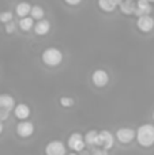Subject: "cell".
<instances>
[{"mask_svg": "<svg viewBox=\"0 0 154 155\" xmlns=\"http://www.w3.org/2000/svg\"><path fill=\"white\" fill-rule=\"evenodd\" d=\"M14 107H15V99L8 94H2L0 95V109L11 112Z\"/></svg>", "mask_w": 154, "mask_h": 155, "instance_id": "cell-12", "label": "cell"}, {"mask_svg": "<svg viewBox=\"0 0 154 155\" xmlns=\"http://www.w3.org/2000/svg\"><path fill=\"white\" fill-rule=\"evenodd\" d=\"M44 15H45V11L41 5H33L32 11H30V16H32L34 21H41L44 19Z\"/></svg>", "mask_w": 154, "mask_h": 155, "instance_id": "cell-18", "label": "cell"}, {"mask_svg": "<svg viewBox=\"0 0 154 155\" xmlns=\"http://www.w3.org/2000/svg\"><path fill=\"white\" fill-rule=\"evenodd\" d=\"M81 155H92V154H89V153H86V151H82V154Z\"/></svg>", "mask_w": 154, "mask_h": 155, "instance_id": "cell-28", "label": "cell"}, {"mask_svg": "<svg viewBox=\"0 0 154 155\" xmlns=\"http://www.w3.org/2000/svg\"><path fill=\"white\" fill-rule=\"evenodd\" d=\"M122 2H123V0H115V3H116L117 5H120V4H122Z\"/></svg>", "mask_w": 154, "mask_h": 155, "instance_id": "cell-26", "label": "cell"}, {"mask_svg": "<svg viewBox=\"0 0 154 155\" xmlns=\"http://www.w3.org/2000/svg\"><path fill=\"white\" fill-rule=\"evenodd\" d=\"M42 61L48 67H57L63 61V53L57 48H46L42 52Z\"/></svg>", "mask_w": 154, "mask_h": 155, "instance_id": "cell-2", "label": "cell"}, {"mask_svg": "<svg viewBox=\"0 0 154 155\" xmlns=\"http://www.w3.org/2000/svg\"><path fill=\"white\" fill-rule=\"evenodd\" d=\"M64 2L67 3V4H70V5H78L82 0H64Z\"/></svg>", "mask_w": 154, "mask_h": 155, "instance_id": "cell-25", "label": "cell"}, {"mask_svg": "<svg viewBox=\"0 0 154 155\" xmlns=\"http://www.w3.org/2000/svg\"><path fill=\"white\" fill-rule=\"evenodd\" d=\"M92 80L94 83V86H97V87H105L109 82V75L104 70H95L92 75Z\"/></svg>", "mask_w": 154, "mask_h": 155, "instance_id": "cell-8", "label": "cell"}, {"mask_svg": "<svg viewBox=\"0 0 154 155\" xmlns=\"http://www.w3.org/2000/svg\"><path fill=\"white\" fill-rule=\"evenodd\" d=\"M136 142L142 147H152L154 144V125L143 124L136 129Z\"/></svg>", "mask_w": 154, "mask_h": 155, "instance_id": "cell-1", "label": "cell"}, {"mask_svg": "<svg viewBox=\"0 0 154 155\" xmlns=\"http://www.w3.org/2000/svg\"><path fill=\"white\" fill-rule=\"evenodd\" d=\"M14 114L21 121H25L26 118H29V116H30V107L27 106L26 104H19L14 107Z\"/></svg>", "mask_w": 154, "mask_h": 155, "instance_id": "cell-11", "label": "cell"}, {"mask_svg": "<svg viewBox=\"0 0 154 155\" xmlns=\"http://www.w3.org/2000/svg\"><path fill=\"white\" fill-rule=\"evenodd\" d=\"M30 11H32V5H30L29 3H26V2L19 3V4L16 5V8H15V12H16V15H18L19 18H25V16L30 15Z\"/></svg>", "mask_w": 154, "mask_h": 155, "instance_id": "cell-15", "label": "cell"}, {"mask_svg": "<svg viewBox=\"0 0 154 155\" xmlns=\"http://www.w3.org/2000/svg\"><path fill=\"white\" fill-rule=\"evenodd\" d=\"M97 137H98V132L92 129V131H89L85 135V142H86L87 146H95L97 144Z\"/></svg>", "mask_w": 154, "mask_h": 155, "instance_id": "cell-19", "label": "cell"}, {"mask_svg": "<svg viewBox=\"0 0 154 155\" xmlns=\"http://www.w3.org/2000/svg\"><path fill=\"white\" fill-rule=\"evenodd\" d=\"M136 10V2L135 0H123L120 4V11L126 15H132Z\"/></svg>", "mask_w": 154, "mask_h": 155, "instance_id": "cell-14", "label": "cell"}, {"mask_svg": "<svg viewBox=\"0 0 154 155\" xmlns=\"http://www.w3.org/2000/svg\"><path fill=\"white\" fill-rule=\"evenodd\" d=\"M70 155H78V154H76V153H72V154H70Z\"/></svg>", "mask_w": 154, "mask_h": 155, "instance_id": "cell-30", "label": "cell"}, {"mask_svg": "<svg viewBox=\"0 0 154 155\" xmlns=\"http://www.w3.org/2000/svg\"><path fill=\"white\" fill-rule=\"evenodd\" d=\"M8 116H10V112H8V110H3V109H0V121L7 120Z\"/></svg>", "mask_w": 154, "mask_h": 155, "instance_id": "cell-24", "label": "cell"}, {"mask_svg": "<svg viewBox=\"0 0 154 155\" xmlns=\"http://www.w3.org/2000/svg\"><path fill=\"white\" fill-rule=\"evenodd\" d=\"M15 27H16L15 22H14V21H11V22H8V23L5 25V31H7L8 34H11V33H14V31H15Z\"/></svg>", "mask_w": 154, "mask_h": 155, "instance_id": "cell-22", "label": "cell"}, {"mask_svg": "<svg viewBox=\"0 0 154 155\" xmlns=\"http://www.w3.org/2000/svg\"><path fill=\"white\" fill-rule=\"evenodd\" d=\"M152 12V3H149L147 0H136V10L135 15L143 16V15H150Z\"/></svg>", "mask_w": 154, "mask_h": 155, "instance_id": "cell-10", "label": "cell"}, {"mask_svg": "<svg viewBox=\"0 0 154 155\" xmlns=\"http://www.w3.org/2000/svg\"><path fill=\"white\" fill-rule=\"evenodd\" d=\"M115 144V137L113 135L111 134L109 131H101L98 132V137H97V144L98 147L104 148V150H111Z\"/></svg>", "mask_w": 154, "mask_h": 155, "instance_id": "cell-4", "label": "cell"}, {"mask_svg": "<svg viewBox=\"0 0 154 155\" xmlns=\"http://www.w3.org/2000/svg\"><path fill=\"white\" fill-rule=\"evenodd\" d=\"M92 155H108V151L101 148V147H98V148H94V150H93Z\"/></svg>", "mask_w": 154, "mask_h": 155, "instance_id": "cell-23", "label": "cell"}, {"mask_svg": "<svg viewBox=\"0 0 154 155\" xmlns=\"http://www.w3.org/2000/svg\"><path fill=\"white\" fill-rule=\"evenodd\" d=\"M116 139L123 144H128L134 139H136V132L131 128H119L116 131Z\"/></svg>", "mask_w": 154, "mask_h": 155, "instance_id": "cell-5", "label": "cell"}, {"mask_svg": "<svg viewBox=\"0 0 154 155\" xmlns=\"http://www.w3.org/2000/svg\"><path fill=\"white\" fill-rule=\"evenodd\" d=\"M153 120H154V112H153Z\"/></svg>", "mask_w": 154, "mask_h": 155, "instance_id": "cell-31", "label": "cell"}, {"mask_svg": "<svg viewBox=\"0 0 154 155\" xmlns=\"http://www.w3.org/2000/svg\"><path fill=\"white\" fill-rule=\"evenodd\" d=\"M3 121H0V134H2V132H3Z\"/></svg>", "mask_w": 154, "mask_h": 155, "instance_id": "cell-27", "label": "cell"}, {"mask_svg": "<svg viewBox=\"0 0 154 155\" xmlns=\"http://www.w3.org/2000/svg\"><path fill=\"white\" fill-rule=\"evenodd\" d=\"M67 146L74 153H82V151L85 150L86 142H85V137L82 136L79 132H74V134H71V136L68 137Z\"/></svg>", "mask_w": 154, "mask_h": 155, "instance_id": "cell-3", "label": "cell"}, {"mask_svg": "<svg viewBox=\"0 0 154 155\" xmlns=\"http://www.w3.org/2000/svg\"><path fill=\"white\" fill-rule=\"evenodd\" d=\"M33 26H34V19H33L32 16H25V18H21V21H19V27H21L23 31L32 30Z\"/></svg>", "mask_w": 154, "mask_h": 155, "instance_id": "cell-17", "label": "cell"}, {"mask_svg": "<svg viewBox=\"0 0 154 155\" xmlns=\"http://www.w3.org/2000/svg\"><path fill=\"white\" fill-rule=\"evenodd\" d=\"M147 2H149V3H154V0H147Z\"/></svg>", "mask_w": 154, "mask_h": 155, "instance_id": "cell-29", "label": "cell"}, {"mask_svg": "<svg viewBox=\"0 0 154 155\" xmlns=\"http://www.w3.org/2000/svg\"><path fill=\"white\" fill-rule=\"evenodd\" d=\"M51 30V23L46 19H41L34 25V31L37 35H46Z\"/></svg>", "mask_w": 154, "mask_h": 155, "instance_id": "cell-13", "label": "cell"}, {"mask_svg": "<svg viewBox=\"0 0 154 155\" xmlns=\"http://www.w3.org/2000/svg\"><path fill=\"white\" fill-rule=\"evenodd\" d=\"M136 27L141 30L142 33H149L154 29V19L150 15L139 16L136 21Z\"/></svg>", "mask_w": 154, "mask_h": 155, "instance_id": "cell-7", "label": "cell"}, {"mask_svg": "<svg viewBox=\"0 0 154 155\" xmlns=\"http://www.w3.org/2000/svg\"><path fill=\"white\" fill-rule=\"evenodd\" d=\"M33 132H34V124L30 123V121H21L16 125V134L21 137H30Z\"/></svg>", "mask_w": 154, "mask_h": 155, "instance_id": "cell-9", "label": "cell"}, {"mask_svg": "<svg viewBox=\"0 0 154 155\" xmlns=\"http://www.w3.org/2000/svg\"><path fill=\"white\" fill-rule=\"evenodd\" d=\"M98 7L105 12H113L117 4L115 3V0H98Z\"/></svg>", "mask_w": 154, "mask_h": 155, "instance_id": "cell-16", "label": "cell"}, {"mask_svg": "<svg viewBox=\"0 0 154 155\" xmlns=\"http://www.w3.org/2000/svg\"><path fill=\"white\" fill-rule=\"evenodd\" d=\"M46 155H65V144L62 140H52L45 147Z\"/></svg>", "mask_w": 154, "mask_h": 155, "instance_id": "cell-6", "label": "cell"}, {"mask_svg": "<svg viewBox=\"0 0 154 155\" xmlns=\"http://www.w3.org/2000/svg\"><path fill=\"white\" fill-rule=\"evenodd\" d=\"M74 104H75V101L71 97H62L60 98V105L63 107H71V106H74Z\"/></svg>", "mask_w": 154, "mask_h": 155, "instance_id": "cell-21", "label": "cell"}, {"mask_svg": "<svg viewBox=\"0 0 154 155\" xmlns=\"http://www.w3.org/2000/svg\"><path fill=\"white\" fill-rule=\"evenodd\" d=\"M11 21H12V12L11 11H3V12H0V22L2 23L7 25Z\"/></svg>", "mask_w": 154, "mask_h": 155, "instance_id": "cell-20", "label": "cell"}]
</instances>
